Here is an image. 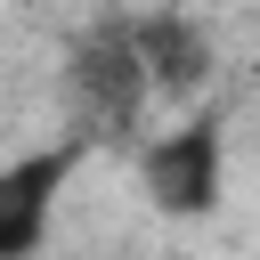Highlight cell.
Masks as SVG:
<instances>
[{
	"mask_svg": "<svg viewBox=\"0 0 260 260\" xmlns=\"http://www.w3.org/2000/svg\"><path fill=\"white\" fill-rule=\"evenodd\" d=\"M73 162H81V138L0 162V260H32L49 244V219H57V195L73 179Z\"/></svg>",
	"mask_w": 260,
	"mask_h": 260,
	"instance_id": "obj_3",
	"label": "cell"
},
{
	"mask_svg": "<svg viewBox=\"0 0 260 260\" xmlns=\"http://www.w3.org/2000/svg\"><path fill=\"white\" fill-rule=\"evenodd\" d=\"M138 49H146V73H154V98H195L211 81V32L179 8H146Z\"/></svg>",
	"mask_w": 260,
	"mask_h": 260,
	"instance_id": "obj_4",
	"label": "cell"
},
{
	"mask_svg": "<svg viewBox=\"0 0 260 260\" xmlns=\"http://www.w3.org/2000/svg\"><path fill=\"white\" fill-rule=\"evenodd\" d=\"M65 89H73V114L106 138H130L138 114L154 106V73H146V49H138V16H98L73 57H65Z\"/></svg>",
	"mask_w": 260,
	"mask_h": 260,
	"instance_id": "obj_1",
	"label": "cell"
},
{
	"mask_svg": "<svg viewBox=\"0 0 260 260\" xmlns=\"http://www.w3.org/2000/svg\"><path fill=\"white\" fill-rule=\"evenodd\" d=\"M219 171H228V146H219L211 114H195V122H179V130H162V138L138 146V187L171 219H203L219 203Z\"/></svg>",
	"mask_w": 260,
	"mask_h": 260,
	"instance_id": "obj_2",
	"label": "cell"
}]
</instances>
